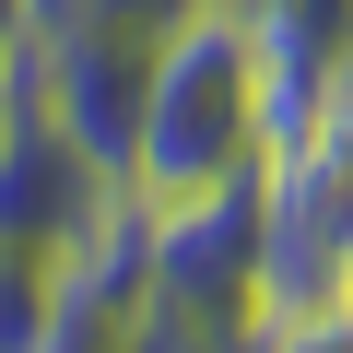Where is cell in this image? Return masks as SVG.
Wrapping results in <instances>:
<instances>
[{
  "instance_id": "obj_1",
  "label": "cell",
  "mask_w": 353,
  "mask_h": 353,
  "mask_svg": "<svg viewBox=\"0 0 353 353\" xmlns=\"http://www.w3.org/2000/svg\"><path fill=\"white\" fill-rule=\"evenodd\" d=\"M271 165V106H259V12L236 0H189L153 48L141 83V130H130V201L176 212V201H212L248 189Z\"/></svg>"
},
{
  "instance_id": "obj_2",
  "label": "cell",
  "mask_w": 353,
  "mask_h": 353,
  "mask_svg": "<svg viewBox=\"0 0 353 353\" xmlns=\"http://www.w3.org/2000/svg\"><path fill=\"white\" fill-rule=\"evenodd\" d=\"M353 306V59L318 118L259 165V318L318 330Z\"/></svg>"
},
{
  "instance_id": "obj_3",
  "label": "cell",
  "mask_w": 353,
  "mask_h": 353,
  "mask_svg": "<svg viewBox=\"0 0 353 353\" xmlns=\"http://www.w3.org/2000/svg\"><path fill=\"white\" fill-rule=\"evenodd\" d=\"M24 71V59H12ZM118 189L130 176L118 165H94L36 94H24V118H12V141H0V248H36V259H71L106 212H118Z\"/></svg>"
},
{
  "instance_id": "obj_4",
  "label": "cell",
  "mask_w": 353,
  "mask_h": 353,
  "mask_svg": "<svg viewBox=\"0 0 353 353\" xmlns=\"http://www.w3.org/2000/svg\"><path fill=\"white\" fill-rule=\"evenodd\" d=\"M130 353H271L259 294H201V283H153L130 318Z\"/></svg>"
},
{
  "instance_id": "obj_5",
  "label": "cell",
  "mask_w": 353,
  "mask_h": 353,
  "mask_svg": "<svg viewBox=\"0 0 353 353\" xmlns=\"http://www.w3.org/2000/svg\"><path fill=\"white\" fill-rule=\"evenodd\" d=\"M0 353H59V259L0 248Z\"/></svg>"
},
{
  "instance_id": "obj_6",
  "label": "cell",
  "mask_w": 353,
  "mask_h": 353,
  "mask_svg": "<svg viewBox=\"0 0 353 353\" xmlns=\"http://www.w3.org/2000/svg\"><path fill=\"white\" fill-rule=\"evenodd\" d=\"M271 353H353V330H341V318H318V330H271Z\"/></svg>"
},
{
  "instance_id": "obj_7",
  "label": "cell",
  "mask_w": 353,
  "mask_h": 353,
  "mask_svg": "<svg viewBox=\"0 0 353 353\" xmlns=\"http://www.w3.org/2000/svg\"><path fill=\"white\" fill-rule=\"evenodd\" d=\"M24 36H36V0H0V59H24Z\"/></svg>"
},
{
  "instance_id": "obj_8",
  "label": "cell",
  "mask_w": 353,
  "mask_h": 353,
  "mask_svg": "<svg viewBox=\"0 0 353 353\" xmlns=\"http://www.w3.org/2000/svg\"><path fill=\"white\" fill-rule=\"evenodd\" d=\"M12 118H24V71L0 59V141H12Z\"/></svg>"
},
{
  "instance_id": "obj_9",
  "label": "cell",
  "mask_w": 353,
  "mask_h": 353,
  "mask_svg": "<svg viewBox=\"0 0 353 353\" xmlns=\"http://www.w3.org/2000/svg\"><path fill=\"white\" fill-rule=\"evenodd\" d=\"M236 12H271V0H236Z\"/></svg>"
},
{
  "instance_id": "obj_10",
  "label": "cell",
  "mask_w": 353,
  "mask_h": 353,
  "mask_svg": "<svg viewBox=\"0 0 353 353\" xmlns=\"http://www.w3.org/2000/svg\"><path fill=\"white\" fill-rule=\"evenodd\" d=\"M341 330H353V306H341Z\"/></svg>"
}]
</instances>
